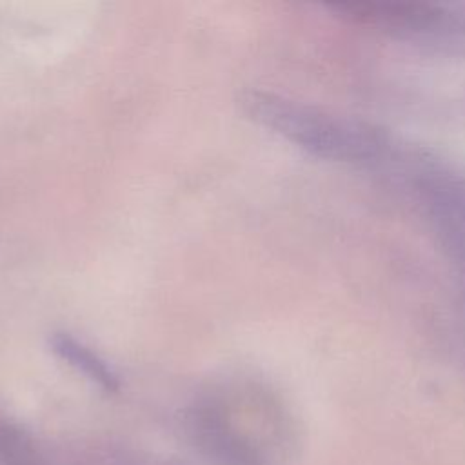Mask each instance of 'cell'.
I'll return each instance as SVG.
<instances>
[{"label": "cell", "instance_id": "obj_2", "mask_svg": "<svg viewBox=\"0 0 465 465\" xmlns=\"http://www.w3.org/2000/svg\"><path fill=\"white\" fill-rule=\"evenodd\" d=\"M332 9L351 22L372 27L425 25L436 16L430 5L411 2H343Z\"/></svg>", "mask_w": 465, "mask_h": 465}, {"label": "cell", "instance_id": "obj_1", "mask_svg": "<svg viewBox=\"0 0 465 465\" xmlns=\"http://www.w3.org/2000/svg\"><path fill=\"white\" fill-rule=\"evenodd\" d=\"M240 107L254 122L278 131L303 147L331 151L341 142L338 127L329 120L280 96L247 91L240 96Z\"/></svg>", "mask_w": 465, "mask_h": 465}, {"label": "cell", "instance_id": "obj_3", "mask_svg": "<svg viewBox=\"0 0 465 465\" xmlns=\"http://www.w3.org/2000/svg\"><path fill=\"white\" fill-rule=\"evenodd\" d=\"M49 347L58 358L67 361L78 372L100 385L104 391L114 392L120 389V380L114 371L98 354H94L89 347H85L67 332H54L49 338Z\"/></svg>", "mask_w": 465, "mask_h": 465}]
</instances>
